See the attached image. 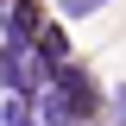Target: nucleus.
Returning <instances> with one entry per match:
<instances>
[{
	"label": "nucleus",
	"mask_w": 126,
	"mask_h": 126,
	"mask_svg": "<svg viewBox=\"0 0 126 126\" xmlns=\"http://www.w3.org/2000/svg\"><path fill=\"white\" fill-rule=\"evenodd\" d=\"M107 0H63V19H88V13H101Z\"/></svg>",
	"instance_id": "nucleus-1"
},
{
	"label": "nucleus",
	"mask_w": 126,
	"mask_h": 126,
	"mask_svg": "<svg viewBox=\"0 0 126 126\" xmlns=\"http://www.w3.org/2000/svg\"><path fill=\"white\" fill-rule=\"evenodd\" d=\"M113 120L126 126V82H120V88H113Z\"/></svg>",
	"instance_id": "nucleus-2"
}]
</instances>
